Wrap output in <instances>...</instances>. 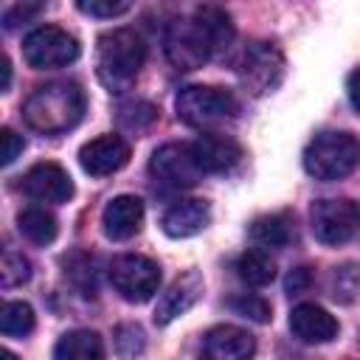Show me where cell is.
Wrapping results in <instances>:
<instances>
[{"label":"cell","instance_id":"6da1fadb","mask_svg":"<svg viewBox=\"0 0 360 360\" xmlns=\"http://www.w3.org/2000/svg\"><path fill=\"white\" fill-rule=\"evenodd\" d=\"M84 104V90L76 82H45L22 101V118L42 135H62L82 121Z\"/></svg>","mask_w":360,"mask_h":360},{"label":"cell","instance_id":"7a4b0ae2","mask_svg":"<svg viewBox=\"0 0 360 360\" xmlns=\"http://www.w3.org/2000/svg\"><path fill=\"white\" fill-rule=\"evenodd\" d=\"M146 59V45L135 28H112L104 31L96 42V73L101 84L112 93L127 90Z\"/></svg>","mask_w":360,"mask_h":360},{"label":"cell","instance_id":"3957f363","mask_svg":"<svg viewBox=\"0 0 360 360\" xmlns=\"http://www.w3.org/2000/svg\"><path fill=\"white\" fill-rule=\"evenodd\" d=\"M360 163V141L352 132L326 129L318 132L304 149V169L315 180L349 177Z\"/></svg>","mask_w":360,"mask_h":360},{"label":"cell","instance_id":"277c9868","mask_svg":"<svg viewBox=\"0 0 360 360\" xmlns=\"http://www.w3.org/2000/svg\"><path fill=\"white\" fill-rule=\"evenodd\" d=\"M163 51H166V59L177 70H197L211 56H217L211 34H208V28H205V22L200 20L197 11H191L188 17H174L166 25Z\"/></svg>","mask_w":360,"mask_h":360},{"label":"cell","instance_id":"5b68a950","mask_svg":"<svg viewBox=\"0 0 360 360\" xmlns=\"http://www.w3.org/2000/svg\"><path fill=\"white\" fill-rule=\"evenodd\" d=\"M174 110L177 118L188 127H200L208 129L219 121H228L236 115L239 104L233 98L231 90L225 87H214V84H188L177 93L174 98Z\"/></svg>","mask_w":360,"mask_h":360},{"label":"cell","instance_id":"8992f818","mask_svg":"<svg viewBox=\"0 0 360 360\" xmlns=\"http://www.w3.org/2000/svg\"><path fill=\"white\" fill-rule=\"evenodd\" d=\"M284 70H287V62H284L281 48L267 39L250 42L236 62L239 84L245 87V93L256 98L278 90V84L284 82Z\"/></svg>","mask_w":360,"mask_h":360},{"label":"cell","instance_id":"52a82bcc","mask_svg":"<svg viewBox=\"0 0 360 360\" xmlns=\"http://www.w3.org/2000/svg\"><path fill=\"white\" fill-rule=\"evenodd\" d=\"M309 228L323 245H346L360 233V205L346 197H323L309 208Z\"/></svg>","mask_w":360,"mask_h":360},{"label":"cell","instance_id":"ba28073f","mask_svg":"<svg viewBox=\"0 0 360 360\" xmlns=\"http://www.w3.org/2000/svg\"><path fill=\"white\" fill-rule=\"evenodd\" d=\"M107 276H110V284L115 287V292L129 304L149 301L160 287L158 262H152L149 256H141V253L115 256L110 262V267H107Z\"/></svg>","mask_w":360,"mask_h":360},{"label":"cell","instance_id":"9c48e42d","mask_svg":"<svg viewBox=\"0 0 360 360\" xmlns=\"http://www.w3.org/2000/svg\"><path fill=\"white\" fill-rule=\"evenodd\" d=\"M22 59L34 70L65 68L79 59V39L59 25H37L22 39Z\"/></svg>","mask_w":360,"mask_h":360},{"label":"cell","instance_id":"30bf717a","mask_svg":"<svg viewBox=\"0 0 360 360\" xmlns=\"http://www.w3.org/2000/svg\"><path fill=\"white\" fill-rule=\"evenodd\" d=\"M149 172L160 186L177 188V191L197 186L202 177V169L197 166L191 143H180V141L158 146L149 158Z\"/></svg>","mask_w":360,"mask_h":360},{"label":"cell","instance_id":"8fae6325","mask_svg":"<svg viewBox=\"0 0 360 360\" xmlns=\"http://www.w3.org/2000/svg\"><path fill=\"white\" fill-rule=\"evenodd\" d=\"M129 163V143L121 135H98L79 149V166L90 177L115 174Z\"/></svg>","mask_w":360,"mask_h":360},{"label":"cell","instance_id":"7c38bea8","mask_svg":"<svg viewBox=\"0 0 360 360\" xmlns=\"http://www.w3.org/2000/svg\"><path fill=\"white\" fill-rule=\"evenodd\" d=\"M22 191L37 202H68L73 197V180L59 163H34L22 174Z\"/></svg>","mask_w":360,"mask_h":360},{"label":"cell","instance_id":"4fadbf2b","mask_svg":"<svg viewBox=\"0 0 360 360\" xmlns=\"http://www.w3.org/2000/svg\"><path fill=\"white\" fill-rule=\"evenodd\" d=\"M253 354H256V340L248 329L219 323L205 332L200 360H253Z\"/></svg>","mask_w":360,"mask_h":360},{"label":"cell","instance_id":"5bb4252c","mask_svg":"<svg viewBox=\"0 0 360 360\" xmlns=\"http://www.w3.org/2000/svg\"><path fill=\"white\" fill-rule=\"evenodd\" d=\"M191 149L202 174H225L242 160V146L222 132H202L191 143Z\"/></svg>","mask_w":360,"mask_h":360},{"label":"cell","instance_id":"9a60e30c","mask_svg":"<svg viewBox=\"0 0 360 360\" xmlns=\"http://www.w3.org/2000/svg\"><path fill=\"white\" fill-rule=\"evenodd\" d=\"M143 225V202L135 194H118L112 197L101 211V228L104 236L112 242L132 239Z\"/></svg>","mask_w":360,"mask_h":360},{"label":"cell","instance_id":"2e32d148","mask_svg":"<svg viewBox=\"0 0 360 360\" xmlns=\"http://www.w3.org/2000/svg\"><path fill=\"white\" fill-rule=\"evenodd\" d=\"M202 295V276L197 270H188L183 273L180 278H174L166 292L158 298V307H155V323L158 326H166L172 323L174 318H180L183 312H188Z\"/></svg>","mask_w":360,"mask_h":360},{"label":"cell","instance_id":"e0dca14e","mask_svg":"<svg viewBox=\"0 0 360 360\" xmlns=\"http://www.w3.org/2000/svg\"><path fill=\"white\" fill-rule=\"evenodd\" d=\"M211 219V208L205 200L200 197H183V200H174L166 211H163V231L166 236L172 239H188L194 233H200Z\"/></svg>","mask_w":360,"mask_h":360},{"label":"cell","instance_id":"ac0fdd59","mask_svg":"<svg viewBox=\"0 0 360 360\" xmlns=\"http://www.w3.org/2000/svg\"><path fill=\"white\" fill-rule=\"evenodd\" d=\"M338 321L318 304H298L290 312V332L301 343H329L338 338Z\"/></svg>","mask_w":360,"mask_h":360},{"label":"cell","instance_id":"d6986e66","mask_svg":"<svg viewBox=\"0 0 360 360\" xmlns=\"http://www.w3.org/2000/svg\"><path fill=\"white\" fill-rule=\"evenodd\" d=\"M56 360H104V340L93 329H70L53 346Z\"/></svg>","mask_w":360,"mask_h":360},{"label":"cell","instance_id":"ffe728a7","mask_svg":"<svg viewBox=\"0 0 360 360\" xmlns=\"http://www.w3.org/2000/svg\"><path fill=\"white\" fill-rule=\"evenodd\" d=\"M250 239L259 245V248H287L292 239H295V225H292V217L287 211H278V214H264V217H256L250 222Z\"/></svg>","mask_w":360,"mask_h":360},{"label":"cell","instance_id":"44dd1931","mask_svg":"<svg viewBox=\"0 0 360 360\" xmlns=\"http://www.w3.org/2000/svg\"><path fill=\"white\" fill-rule=\"evenodd\" d=\"M65 278L82 298H96L98 292V276H96V259L84 250H73L62 259Z\"/></svg>","mask_w":360,"mask_h":360},{"label":"cell","instance_id":"7402d4cb","mask_svg":"<svg viewBox=\"0 0 360 360\" xmlns=\"http://www.w3.org/2000/svg\"><path fill=\"white\" fill-rule=\"evenodd\" d=\"M236 276L248 287H267L276 278V262L264 248H250L236 259Z\"/></svg>","mask_w":360,"mask_h":360},{"label":"cell","instance_id":"603a6c76","mask_svg":"<svg viewBox=\"0 0 360 360\" xmlns=\"http://www.w3.org/2000/svg\"><path fill=\"white\" fill-rule=\"evenodd\" d=\"M17 228H20V233H22L28 242H34V245H51V242L56 239V233H59L56 217H53L51 211L39 208V205L20 211Z\"/></svg>","mask_w":360,"mask_h":360},{"label":"cell","instance_id":"cb8c5ba5","mask_svg":"<svg viewBox=\"0 0 360 360\" xmlns=\"http://www.w3.org/2000/svg\"><path fill=\"white\" fill-rule=\"evenodd\" d=\"M194 11L200 14V20L205 22V28H208V34H211L214 53H217V56L225 53V51L233 45V37H236V28H233V22H231V14H228L225 8H219V6H211V3L197 6Z\"/></svg>","mask_w":360,"mask_h":360},{"label":"cell","instance_id":"d4e9b609","mask_svg":"<svg viewBox=\"0 0 360 360\" xmlns=\"http://www.w3.org/2000/svg\"><path fill=\"white\" fill-rule=\"evenodd\" d=\"M115 115H118V127L121 129L141 135V132H146L158 121V107L149 104V101H143V98H129V101H121L118 104Z\"/></svg>","mask_w":360,"mask_h":360},{"label":"cell","instance_id":"484cf974","mask_svg":"<svg viewBox=\"0 0 360 360\" xmlns=\"http://www.w3.org/2000/svg\"><path fill=\"white\" fill-rule=\"evenodd\" d=\"M34 329V309L25 301H6L0 309V332L8 338H25Z\"/></svg>","mask_w":360,"mask_h":360},{"label":"cell","instance_id":"4316f807","mask_svg":"<svg viewBox=\"0 0 360 360\" xmlns=\"http://www.w3.org/2000/svg\"><path fill=\"white\" fill-rule=\"evenodd\" d=\"M360 287V264L346 262L329 273V295L340 304H349Z\"/></svg>","mask_w":360,"mask_h":360},{"label":"cell","instance_id":"83f0119b","mask_svg":"<svg viewBox=\"0 0 360 360\" xmlns=\"http://www.w3.org/2000/svg\"><path fill=\"white\" fill-rule=\"evenodd\" d=\"M28 278H31V262L17 250H6L3 262H0V284L6 290H11V287L25 284Z\"/></svg>","mask_w":360,"mask_h":360},{"label":"cell","instance_id":"f1b7e54d","mask_svg":"<svg viewBox=\"0 0 360 360\" xmlns=\"http://www.w3.org/2000/svg\"><path fill=\"white\" fill-rule=\"evenodd\" d=\"M231 309L236 315L253 321V323H267L273 318L270 315V304L262 295H256V292H239V295H233L231 298Z\"/></svg>","mask_w":360,"mask_h":360},{"label":"cell","instance_id":"f546056e","mask_svg":"<svg viewBox=\"0 0 360 360\" xmlns=\"http://www.w3.org/2000/svg\"><path fill=\"white\" fill-rule=\"evenodd\" d=\"M112 343H115V352L121 357H135L143 352V329L138 323H118L115 326V335H112Z\"/></svg>","mask_w":360,"mask_h":360},{"label":"cell","instance_id":"4dcf8cb0","mask_svg":"<svg viewBox=\"0 0 360 360\" xmlns=\"http://www.w3.org/2000/svg\"><path fill=\"white\" fill-rule=\"evenodd\" d=\"M132 6L127 0H79V11L90 14V17H104V20H112V17H121L127 14Z\"/></svg>","mask_w":360,"mask_h":360},{"label":"cell","instance_id":"1f68e13d","mask_svg":"<svg viewBox=\"0 0 360 360\" xmlns=\"http://www.w3.org/2000/svg\"><path fill=\"white\" fill-rule=\"evenodd\" d=\"M42 11H45V3H14L11 8L3 11V25L6 28H17L20 22H28Z\"/></svg>","mask_w":360,"mask_h":360},{"label":"cell","instance_id":"d6a6232c","mask_svg":"<svg viewBox=\"0 0 360 360\" xmlns=\"http://www.w3.org/2000/svg\"><path fill=\"white\" fill-rule=\"evenodd\" d=\"M22 149H25L22 135H17L14 129L3 127V129H0V163H3V166H11V163L22 155Z\"/></svg>","mask_w":360,"mask_h":360},{"label":"cell","instance_id":"836d02e7","mask_svg":"<svg viewBox=\"0 0 360 360\" xmlns=\"http://www.w3.org/2000/svg\"><path fill=\"white\" fill-rule=\"evenodd\" d=\"M312 284V276H309V267H295V270H290L287 273V281H284V290L290 292V295H298V292H304L307 287Z\"/></svg>","mask_w":360,"mask_h":360},{"label":"cell","instance_id":"e575fe53","mask_svg":"<svg viewBox=\"0 0 360 360\" xmlns=\"http://www.w3.org/2000/svg\"><path fill=\"white\" fill-rule=\"evenodd\" d=\"M346 93H349V101L352 107L360 112V68L354 73H349V82H346Z\"/></svg>","mask_w":360,"mask_h":360},{"label":"cell","instance_id":"d590c367","mask_svg":"<svg viewBox=\"0 0 360 360\" xmlns=\"http://www.w3.org/2000/svg\"><path fill=\"white\" fill-rule=\"evenodd\" d=\"M0 73H3L0 90H8V84H11V62H8V56H3V62H0Z\"/></svg>","mask_w":360,"mask_h":360},{"label":"cell","instance_id":"8d00e7d4","mask_svg":"<svg viewBox=\"0 0 360 360\" xmlns=\"http://www.w3.org/2000/svg\"><path fill=\"white\" fill-rule=\"evenodd\" d=\"M3 360H17V354L14 352H8V349H3V354H0Z\"/></svg>","mask_w":360,"mask_h":360}]
</instances>
